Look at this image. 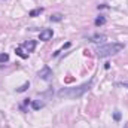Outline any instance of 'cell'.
<instances>
[{
	"label": "cell",
	"instance_id": "cell-1",
	"mask_svg": "<svg viewBox=\"0 0 128 128\" xmlns=\"http://www.w3.org/2000/svg\"><path fill=\"white\" fill-rule=\"evenodd\" d=\"M92 80L94 79H90L88 82L79 85V86H73V88H63L58 91V97L60 98H70V100H76V98H80L86 91H90L91 85H92Z\"/></svg>",
	"mask_w": 128,
	"mask_h": 128
},
{
	"label": "cell",
	"instance_id": "cell-2",
	"mask_svg": "<svg viewBox=\"0 0 128 128\" xmlns=\"http://www.w3.org/2000/svg\"><path fill=\"white\" fill-rule=\"evenodd\" d=\"M124 48H125L124 43H106V45H101L97 48V55L101 58H106V57H110V55L121 52Z\"/></svg>",
	"mask_w": 128,
	"mask_h": 128
},
{
	"label": "cell",
	"instance_id": "cell-3",
	"mask_svg": "<svg viewBox=\"0 0 128 128\" xmlns=\"http://www.w3.org/2000/svg\"><path fill=\"white\" fill-rule=\"evenodd\" d=\"M37 76H39L40 79H43V80H51V79H52V76H54V72H52V68H51V67L45 66V67H42V68L39 70Z\"/></svg>",
	"mask_w": 128,
	"mask_h": 128
},
{
	"label": "cell",
	"instance_id": "cell-4",
	"mask_svg": "<svg viewBox=\"0 0 128 128\" xmlns=\"http://www.w3.org/2000/svg\"><path fill=\"white\" fill-rule=\"evenodd\" d=\"M52 36H54L52 28H45V30H42V32H40L39 39H40V40H43V42H46V40H51V39H52Z\"/></svg>",
	"mask_w": 128,
	"mask_h": 128
},
{
	"label": "cell",
	"instance_id": "cell-5",
	"mask_svg": "<svg viewBox=\"0 0 128 128\" xmlns=\"http://www.w3.org/2000/svg\"><path fill=\"white\" fill-rule=\"evenodd\" d=\"M86 39H88L90 42H94V43H100V42L106 40L107 37H106V34H100V33H97V34H92V36H88Z\"/></svg>",
	"mask_w": 128,
	"mask_h": 128
},
{
	"label": "cell",
	"instance_id": "cell-6",
	"mask_svg": "<svg viewBox=\"0 0 128 128\" xmlns=\"http://www.w3.org/2000/svg\"><path fill=\"white\" fill-rule=\"evenodd\" d=\"M22 48L27 51V52H33L36 49V40H27L22 43Z\"/></svg>",
	"mask_w": 128,
	"mask_h": 128
},
{
	"label": "cell",
	"instance_id": "cell-7",
	"mask_svg": "<svg viewBox=\"0 0 128 128\" xmlns=\"http://www.w3.org/2000/svg\"><path fill=\"white\" fill-rule=\"evenodd\" d=\"M63 14H54V15H51V18H49V20H51V21H52V22H61V21H63Z\"/></svg>",
	"mask_w": 128,
	"mask_h": 128
},
{
	"label": "cell",
	"instance_id": "cell-8",
	"mask_svg": "<svg viewBox=\"0 0 128 128\" xmlns=\"http://www.w3.org/2000/svg\"><path fill=\"white\" fill-rule=\"evenodd\" d=\"M94 24H96L97 27H100V26H104V24H106V18H104L103 15L97 16V18H96V21H94Z\"/></svg>",
	"mask_w": 128,
	"mask_h": 128
},
{
	"label": "cell",
	"instance_id": "cell-9",
	"mask_svg": "<svg viewBox=\"0 0 128 128\" xmlns=\"http://www.w3.org/2000/svg\"><path fill=\"white\" fill-rule=\"evenodd\" d=\"M42 12H43V8H36V9H33V10L28 12V15H30V16H37V15H40Z\"/></svg>",
	"mask_w": 128,
	"mask_h": 128
},
{
	"label": "cell",
	"instance_id": "cell-10",
	"mask_svg": "<svg viewBox=\"0 0 128 128\" xmlns=\"http://www.w3.org/2000/svg\"><path fill=\"white\" fill-rule=\"evenodd\" d=\"M15 52H16V55H18V57H21V58H24V60H26V58H28V54H26V52L22 51V48H16V49H15Z\"/></svg>",
	"mask_w": 128,
	"mask_h": 128
},
{
	"label": "cell",
	"instance_id": "cell-11",
	"mask_svg": "<svg viewBox=\"0 0 128 128\" xmlns=\"http://www.w3.org/2000/svg\"><path fill=\"white\" fill-rule=\"evenodd\" d=\"M32 107L34 109V110H39V109L45 107V103H42V101H33V103H32Z\"/></svg>",
	"mask_w": 128,
	"mask_h": 128
},
{
	"label": "cell",
	"instance_id": "cell-12",
	"mask_svg": "<svg viewBox=\"0 0 128 128\" xmlns=\"http://www.w3.org/2000/svg\"><path fill=\"white\" fill-rule=\"evenodd\" d=\"M30 88V82H26L24 85H21L20 88H16V92H24V91H27Z\"/></svg>",
	"mask_w": 128,
	"mask_h": 128
},
{
	"label": "cell",
	"instance_id": "cell-13",
	"mask_svg": "<svg viewBox=\"0 0 128 128\" xmlns=\"http://www.w3.org/2000/svg\"><path fill=\"white\" fill-rule=\"evenodd\" d=\"M68 46H70V42H67V43H66V45H64V46H61V48H60V49H58V51H55V52H54V57H58V55H60V54H61V52H63L64 49H67V48H68Z\"/></svg>",
	"mask_w": 128,
	"mask_h": 128
},
{
	"label": "cell",
	"instance_id": "cell-14",
	"mask_svg": "<svg viewBox=\"0 0 128 128\" xmlns=\"http://www.w3.org/2000/svg\"><path fill=\"white\" fill-rule=\"evenodd\" d=\"M9 61V55L8 54H0V63H8Z\"/></svg>",
	"mask_w": 128,
	"mask_h": 128
},
{
	"label": "cell",
	"instance_id": "cell-15",
	"mask_svg": "<svg viewBox=\"0 0 128 128\" xmlns=\"http://www.w3.org/2000/svg\"><path fill=\"white\" fill-rule=\"evenodd\" d=\"M113 119H115V121H121V113H119L118 110L113 113Z\"/></svg>",
	"mask_w": 128,
	"mask_h": 128
},
{
	"label": "cell",
	"instance_id": "cell-16",
	"mask_svg": "<svg viewBox=\"0 0 128 128\" xmlns=\"http://www.w3.org/2000/svg\"><path fill=\"white\" fill-rule=\"evenodd\" d=\"M118 85H121V86H124V88H128V84H124V82H122V84H118Z\"/></svg>",
	"mask_w": 128,
	"mask_h": 128
},
{
	"label": "cell",
	"instance_id": "cell-17",
	"mask_svg": "<svg viewBox=\"0 0 128 128\" xmlns=\"http://www.w3.org/2000/svg\"><path fill=\"white\" fill-rule=\"evenodd\" d=\"M124 128H128V122H125V124H124Z\"/></svg>",
	"mask_w": 128,
	"mask_h": 128
}]
</instances>
